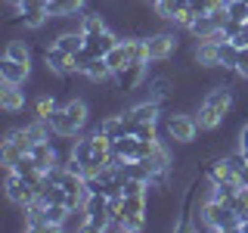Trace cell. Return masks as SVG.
Instances as JSON below:
<instances>
[{
  "label": "cell",
  "mask_w": 248,
  "mask_h": 233,
  "mask_svg": "<svg viewBox=\"0 0 248 233\" xmlns=\"http://www.w3.org/2000/svg\"><path fill=\"white\" fill-rule=\"evenodd\" d=\"M44 66L50 68L53 75H68V72H72V56H68L65 50H59L56 44H50L44 50Z\"/></svg>",
  "instance_id": "obj_11"
},
{
  "label": "cell",
  "mask_w": 248,
  "mask_h": 233,
  "mask_svg": "<svg viewBox=\"0 0 248 233\" xmlns=\"http://www.w3.org/2000/svg\"><path fill=\"white\" fill-rule=\"evenodd\" d=\"M124 115H127L130 124H140V121H155V124H158V118H161V103H158V100H143V103L130 106Z\"/></svg>",
  "instance_id": "obj_10"
},
{
  "label": "cell",
  "mask_w": 248,
  "mask_h": 233,
  "mask_svg": "<svg viewBox=\"0 0 248 233\" xmlns=\"http://www.w3.org/2000/svg\"><path fill=\"white\" fill-rule=\"evenodd\" d=\"M106 62H108V68H112L115 75H121L130 62H137L134 59V41H118L112 47V53L106 56Z\"/></svg>",
  "instance_id": "obj_9"
},
{
  "label": "cell",
  "mask_w": 248,
  "mask_h": 233,
  "mask_svg": "<svg viewBox=\"0 0 248 233\" xmlns=\"http://www.w3.org/2000/svg\"><path fill=\"white\" fill-rule=\"evenodd\" d=\"M87 224H90L87 205H78V208H72V212H68L65 224H62V230H87Z\"/></svg>",
  "instance_id": "obj_21"
},
{
  "label": "cell",
  "mask_w": 248,
  "mask_h": 233,
  "mask_svg": "<svg viewBox=\"0 0 248 233\" xmlns=\"http://www.w3.org/2000/svg\"><path fill=\"white\" fill-rule=\"evenodd\" d=\"M22 155H25V152H22L16 143H10V140H0V162H3V168H13Z\"/></svg>",
  "instance_id": "obj_22"
},
{
  "label": "cell",
  "mask_w": 248,
  "mask_h": 233,
  "mask_svg": "<svg viewBox=\"0 0 248 233\" xmlns=\"http://www.w3.org/2000/svg\"><path fill=\"white\" fill-rule=\"evenodd\" d=\"M3 56H10L16 62H25V66H31V50H28V44L25 41H10L6 44V53Z\"/></svg>",
  "instance_id": "obj_23"
},
{
  "label": "cell",
  "mask_w": 248,
  "mask_h": 233,
  "mask_svg": "<svg viewBox=\"0 0 248 233\" xmlns=\"http://www.w3.org/2000/svg\"><path fill=\"white\" fill-rule=\"evenodd\" d=\"M28 155L34 159V165L41 168L44 174H46L50 168H56V165H62V162H65V159H59V150L50 143V140H37V143L31 146V152H28Z\"/></svg>",
  "instance_id": "obj_7"
},
{
  "label": "cell",
  "mask_w": 248,
  "mask_h": 233,
  "mask_svg": "<svg viewBox=\"0 0 248 233\" xmlns=\"http://www.w3.org/2000/svg\"><path fill=\"white\" fill-rule=\"evenodd\" d=\"M149 3H155V0H149Z\"/></svg>",
  "instance_id": "obj_34"
},
{
  "label": "cell",
  "mask_w": 248,
  "mask_h": 233,
  "mask_svg": "<svg viewBox=\"0 0 248 233\" xmlns=\"http://www.w3.org/2000/svg\"><path fill=\"white\" fill-rule=\"evenodd\" d=\"M202 224H205L208 230H242V221H239L236 208L230 205V202H220V199H208L205 205H202Z\"/></svg>",
  "instance_id": "obj_2"
},
{
  "label": "cell",
  "mask_w": 248,
  "mask_h": 233,
  "mask_svg": "<svg viewBox=\"0 0 248 233\" xmlns=\"http://www.w3.org/2000/svg\"><path fill=\"white\" fill-rule=\"evenodd\" d=\"M130 134L140 137V140H158V124L155 121H140V124L130 128Z\"/></svg>",
  "instance_id": "obj_26"
},
{
  "label": "cell",
  "mask_w": 248,
  "mask_h": 233,
  "mask_svg": "<svg viewBox=\"0 0 248 233\" xmlns=\"http://www.w3.org/2000/svg\"><path fill=\"white\" fill-rule=\"evenodd\" d=\"M84 0H46V13L50 19H68V16H81Z\"/></svg>",
  "instance_id": "obj_15"
},
{
  "label": "cell",
  "mask_w": 248,
  "mask_h": 233,
  "mask_svg": "<svg viewBox=\"0 0 248 233\" xmlns=\"http://www.w3.org/2000/svg\"><path fill=\"white\" fill-rule=\"evenodd\" d=\"M115 44H118V37H115L108 28L96 31V34H84V50H87L90 56H108Z\"/></svg>",
  "instance_id": "obj_8"
},
{
  "label": "cell",
  "mask_w": 248,
  "mask_h": 233,
  "mask_svg": "<svg viewBox=\"0 0 248 233\" xmlns=\"http://www.w3.org/2000/svg\"><path fill=\"white\" fill-rule=\"evenodd\" d=\"M205 103H211L217 112L227 115V112H230V106H232V87H227V84H217L214 90H208Z\"/></svg>",
  "instance_id": "obj_18"
},
{
  "label": "cell",
  "mask_w": 248,
  "mask_h": 233,
  "mask_svg": "<svg viewBox=\"0 0 248 233\" xmlns=\"http://www.w3.org/2000/svg\"><path fill=\"white\" fill-rule=\"evenodd\" d=\"M236 72L242 75V78H248V47H242V50H239V62H236Z\"/></svg>",
  "instance_id": "obj_29"
},
{
  "label": "cell",
  "mask_w": 248,
  "mask_h": 233,
  "mask_svg": "<svg viewBox=\"0 0 248 233\" xmlns=\"http://www.w3.org/2000/svg\"><path fill=\"white\" fill-rule=\"evenodd\" d=\"M6 171V181H3V190H6V199L13 202V205H19V208H28L31 202H37V186L25 181V177L19 174V171H13V168H3Z\"/></svg>",
  "instance_id": "obj_3"
},
{
  "label": "cell",
  "mask_w": 248,
  "mask_h": 233,
  "mask_svg": "<svg viewBox=\"0 0 248 233\" xmlns=\"http://www.w3.org/2000/svg\"><path fill=\"white\" fill-rule=\"evenodd\" d=\"M239 150H248V124L239 131Z\"/></svg>",
  "instance_id": "obj_30"
},
{
  "label": "cell",
  "mask_w": 248,
  "mask_h": 233,
  "mask_svg": "<svg viewBox=\"0 0 248 233\" xmlns=\"http://www.w3.org/2000/svg\"><path fill=\"white\" fill-rule=\"evenodd\" d=\"M3 140H10V143H16L22 152H31V146L37 143L34 137H31V131H28V124H22V128H13V131H6Z\"/></svg>",
  "instance_id": "obj_20"
},
{
  "label": "cell",
  "mask_w": 248,
  "mask_h": 233,
  "mask_svg": "<svg viewBox=\"0 0 248 233\" xmlns=\"http://www.w3.org/2000/svg\"><path fill=\"white\" fill-rule=\"evenodd\" d=\"M227 13H230V19H236V22H248V3L245 0H230Z\"/></svg>",
  "instance_id": "obj_28"
},
{
  "label": "cell",
  "mask_w": 248,
  "mask_h": 233,
  "mask_svg": "<svg viewBox=\"0 0 248 233\" xmlns=\"http://www.w3.org/2000/svg\"><path fill=\"white\" fill-rule=\"evenodd\" d=\"M146 62H130L127 68H124L121 75H115V81H118V87L124 90V93H130V90H137L140 87V81L146 78Z\"/></svg>",
  "instance_id": "obj_13"
},
{
  "label": "cell",
  "mask_w": 248,
  "mask_h": 233,
  "mask_svg": "<svg viewBox=\"0 0 248 233\" xmlns=\"http://www.w3.org/2000/svg\"><path fill=\"white\" fill-rule=\"evenodd\" d=\"M6 3H10V6H16V10H19V0H6Z\"/></svg>",
  "instance_id": "obj_32"
},
{
  "label": "cell",
  "mask_w": 248,
  "mask_h": 233,
  "mask_svg": "<svg viewBox=\"0 0 248 233\" xmlns=\"http://www.w3.org/2000/svg\"><path fill=\"white\" fill-rule=\"evenodd\" d=\"M242 233H248V221H245V224H242Z\"/></svg>",
  "instance_id": "obj_33"
},
{
  "label": "cell",
  "mask_w": 248,
  "mask_h": 233,
  "mask_svg": "<svg viewBox=\"0 0 248 233\" xmlns=\"http://www.w3.org/2000/svg\"><path fill=\"white\" fill-rule=\"evenodd\" d=\"M31 75V66H25V62H16L10 56H3V62H0V81H13V84H25Z\"/></svg>",
  "instance_id": "obj_14"
},
{
  "label": "cell",
  "mask_w": 248,
  "mask_h": 233,
  "mask_svg": "<svg viewBox=\"0 0 248 233\" xmlns=\"http://www.w3.org/2000/svg\"><path fill=\"white\" fill-rule=\"evenodd\" d=\"M56 109V100L53 97H37V103H34V118H50V112Z\"/></svg>",
  "instance_id": "obj_27"
},
{
  "label": "cell",
  "mask_w": 248,
  "mask_h": 233,
  "mask_svg": "<svg viewBox=\"0 0 248 233\" xmlns=\"http://www.w3.org/2000/svg\"><path fill=\"white\" fill-rule=\"evenodd\" d=\"M81 31L84 34H96V31H106V19L99 13H81Z\"/></svg>",
  "instance_id": "obj_24"
},
{
  "label": "cell",
  "mask_w": 248,
  "mask_h": 233,
  "mask_svg": "<svg viewBox=\"0 0 248 233\" xmlns=\"http://www.w3.org/2000/svg\"><path fill=\"white\" fill-rule=\"evenodd\" d=\"M236 181H239V183H242V186H245V190H248V165H245L242 171H239V177H236Z\"/></svg>",
  "instance_id": "obj_31"
},
{
  "label": "cell",
  "mask_w": 248,
  "mask_h": 233,
  "mask_svg": "<svg viewBox=\"0 0 248 233\" xmlns=\"http://www.w3.org/2000/svg\"><path fill=\"white\" fill-rule=\"evenodd\" d=\"M192 59H196L202 68H217L220 66V41H199Z\"/></svg>",
  "instance_id": "obj_12"
},
{
  "label": "cell",
  "mask_w": 248,
  "mask_h": 233,
  "mask_svg": "<svg viewBox=\"0 0 248 233\" xmlns=\"http://www.w3.org/2000/svg\"><path fill=\"white\" fill-rule=\"evenodd\" d=\"M25 103H28V97H25V90H22V84H13V81L0 84V109H3L6 115L22 112Z\"/></svg>",
  "instance_id": "obj_6"
},
{
  "label": "cell",
  "mask_w": 248,
  "mask_h": 233,
  "mask_svg": "<svg viewBox=\"0 0 248 233\" xmlns=\"http://www.w3.org/2000/svg\"><path fill=\"white\" fill-rule=\"evenodd\" d=\"M143 44H146V59L149 62H165L177 50V37L168 34V31H155V34L143 37Z\"/></svg>",
  "instance_id": "obj_5"
},
{
  "label": "cell",
  "mask_w": 248,
  "mask_h": 233,
  "mask_svg": "<svg viewBox=\"0 0 248 233\" xmlns=\"http://www.w3.org/2000/svg\"><path fill=\"white\" fill-rule=\"evenodd\" d=\"M93 155H96V146H93V134H87V137H78L75 143H72V150H68V159H75L78 165L90 162Z\"/></svg>",
  "instance_id": "obj_17"
},
{
  "label": "cell",
  "mask_w": 248,
  "mask_h": 233,
  "mask_svg": "<svg viewBox=\"0 0 248 233\" xmlns=\"http://www.w3.org/2000/svg\"><path fill=\"white\" fill-rule=\"evenodd\" d=\"M87 118H90L87 103H84V100H68V103L53 109L46 124H50L53 137H78L84 128H87Z\"/></svg>",
  "instance_id": "obj_1"
},
{
  "label": "cell",
  "mask_w": 248,
  "mask_h": 233,
  "mask_svg": "<svg viewBox=\"0 0 248 233\" xmlns=\"http://www.w3.org/2000/svg\"><path fill=\"white\" fill-rule=\"evenodd\" d=\"M196 131H199L196 115H186V112L165 115V134H168V140H174V143H192V140H196Z\"/></svg>",
  "instance_id": "obj_4"
},
{
  "label": "cell",
  "mask_w": 248,
  "mask_h": 233,
  "mask_svg": "<svg viewBox=\"0 0 248 233\" xmlns=\"http://www.w3.org/2000/svg\"><path fill=\"white\" fill-rule=\"evenodd\" d=\"M239 62V47L232 41H220V66L223 68H236Z\"/></svg>",
  "instance_id": "obj_25"
},
{
  "label": "cell",
  "mask_w": 248,
  "mask_h": 233,
  "mask_svg": "<svg viewBox=\"0 0 248 233\" xmlns=\"http://www.w3.org/2000/svg\"><path fill=\"white\" fill-rule=\"evenodd\" d=\"M53 44H56L59 50H65L68 56H75L78 50H84V31H81V28H75V31H62V34H59Z\"/></svg>",
  "instance_id": "obj_19"
},
{
  "label": "cell",
  "mask_w": 248,
  "mask_h": 233,
  "mask_svg": "<svg viewBox=\"0 0 248 233\" xmlns=\"http://www.w3.org/2000/svg\"><path fill=\"white\" fill-rule=\"evenodd\" d=\"M196 121H199V131H217V128H220V121H223V112H217L211 103L202 100L199 109H196Z\"/></svg>",
  "instance_id": "obj_16"
}]
</instances>
